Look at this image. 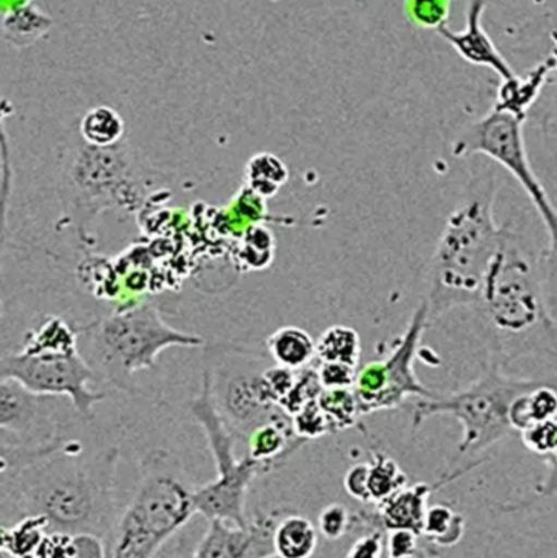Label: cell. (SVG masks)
Instances as JSON below:
<instances>
[{"mask_svg":"<svg viewBox=\"0 0 557 558\" xmlns=\"http://www.w3.org/2000/svg\"><path fill=\"white\" fill-rule=\"evenodd\" d=\"M120 449L107 448L85 454L71 439L68 448L12 474L2 475V497L22 517L41 514L51 531L94 534L111 547L118 520L114 517V475Z\"/></svg>","mask_w":557,"mask_h":558,"instance_id":"obj_1","label":"cell"},{"mask_svg":"<svg viewBox=\"0 0 557 558\" xmlns=\"http://www.w3.org/2000/svg\"><path fill=\"white\" fill-rule=\"evenodd\" d=\"M59 166L58 228L74 229L84 248L97 245L94 226L101 213L114 208L137 213L169 180L128 140L111 147L88 146L77 121L59 147Z\"/></svg>","mask_w":557,"mask_h":558,"instance_id":"obj_2","label":"cell"},{"mask_svg":"<svg viewBox=\"0 0 557 558\" xmlns=\"http://www.w3.org/2000/svg\"><path fill=\"white\" fill-rule=\"evenodd\" d=\"M499 183L493 166L471 169L470 180L445 222L428 270L425 305L434 324L461 307H476L484 282L499 254L506 226L494 218Z\"/></svg>","mask_w":557,"mask_h":558,"instance_id":"obj_3","label":"cell"},{"mask_svg":"<svg viewBox=\"0 0 557 558\" xmlns=\"http://www.w3.org/2000/svg\"><path fill=\"white\" fill-rule=\"evenodd\" d=\"M473 311L493 363L504 367L520 357L556 356L557 320L546 302L538 257L509 225Z\"/></svg>","mask_w":557,"mask_h":558,"instance_id":"obj_4","label":"cell"},{"mask_svg":"<svg viewBox=\"0 0 557 558\" xmlns=\"http://www.w3.org/2000/svg\"><path fill=\"white\" fill-rule=\"evenodd\" d=\"M78 348L97 374L98 383L131 392L134 376L154 369L167 348L203 347L199 335L177 330L167 324L160 308L150 302L120 308L108 317L77 327Z\"/></svg>","mask_w":557,"mask_h":558,"instance_id":"obj_5","label":"cell"},{"mask_svg":"<svg viewBox=\"0 0 557 558\" xmlns=\"http://www.w3.org/2000/svg\"><path fill=\"white\" fill-rule=\"evenodd\" d=\"M196 485L177 456L153 449L140 464V484L118 520L110 558H154L196 514Z\"/></svg>","mask_w":557,"mask_h":558,"instance_id":"obj_6","label":"cell"},{"mask_svg":"<svg viewBox=\"0 0 557 558\" xmlns=\"http://www.w3.org/2000/svg\"><path fill=\"white\" fill-rule=\"evenodd\" d=\"M557 383V376L517 377L502 371V366L491 361L486 369L470 386L448 396L417 399L411 407L412 426L419 428L428 418L450 415L460 422L463 438L458 446L460 458H473L513 432L510 409L523 393Z\"/></svg>","mask_w":557,"mask_h":558,"instance_id":"obj_7","label":"cell"},{"mask_svg":"<svg viewBox=\"0 0 557 558\" xmlns=\"http://www.w3.org/2000/svg\"><path fill=\"white\" fill-rule=\"evenodd\" d=\"M526 120L496 108L471 124L451 146L455 157L484 156L504 167L525 190L548 231V247L538 255L540 275L549 311L557 320V209L542 180L533 172L526 153L523 124Z\"/></svg>","mask_w":557,"mask_h":558,"instance_id":"obj_8","label":"cell"},{"mask_svg":"<svg viewBox=\"0 0 557 558\" xmlns=\"http://www.w3.org/2000/svg\"><path fill=\"white\" fill-rule=\"evenodd\" d=\"M190 413L202 426L215 459V481L196 488V513L206 520H222L238 526H247L245 501L249 488L258 475L268 474L261 462L251 456L238 459L234 454L235 435L216 407L208 371L203 373L202 392L190 402Z\"/></svg>","mask_w":557,"mask_h":558,"instance_id":"obj_9","label":"cell"},{"mask_svg":"<svg viewBox=\"0 0 557 558\" xmlns=\"http://www.w3.org/2000/svg\"><path fill=\"white\" fill-rule=\"evenodd\" d=\"M431 325L427 305L422 302L415 308L404 333L392 344L388 356L360 367L353 390L362 416L383 410L399 409L412 397L427 399L435 396V392L427 389L415 374V361L421 351L422 337Z\"/></svg>","mask_w":557,"mask_h":558,"instance_id":"obj_10","label":"cell"},{"mask_svg":"<svg viewBox=\"0 0 557 558\" xmlns=\"http://www.w3.org/2000/svg\"><path fill=\"white\" fill-rule=\"evenodd\" d=\"M13 379L29 392L43 397H68L72 409L84 420L94 418L98 402L107 399L105 390H92L97 374L81 350L25 353L3 351L0 357V380Z\"/></svg>","mask_w":557,"mask_h":558,"instance_id":"obj_11","label":"cell"},{"mask_svg":"<svg viewBox=\"0 0 557 558\" xmlns=\"http://www.w3.org/2000/svg\"><path fill=\"white\" fill-rule=\"evenodd\" d=\"M283 511L257 513L247 526L209 520L208 530L189 558H265L275 554L274 534Z\"/></svg>","mask_w":557,"mask_h":558,"instance_id":"obj_12","label":"cell"},{"mask_svg":"<svg viewBox=\"0 0 557 558\" xmlns=\"http://www.w3.org/2000/svg\"><path fill=\"white\" fill-rule=\"evenodd\" d=\"M481 462L483 461L473 462L468 468L460 469V471L441 478L437 484L421 482V484L408 485L402 490L396 492L388 500L375 505V510L360 511V513L353 514L352 530L363 527L368 531H383L385 534H388L389 531L404 530L422 536L425 517L431 508L427 505L431 495L450 482L457 481L461 475L480 465Z\"/></svg>","mask_w":557,"mask_h":558,"instance_id":"obj_13","label":"cell"},{"mask_svg":"<svg viewBox=\"0 0 557 558\" xmlns=\"http://www.w3.org/2000/svg\"><path fill=\"white\" fill-rule=\"evenodd\" d=\"M43 397L13 379L0 380V428L23 445H43L59 438L55 433L52 400Z\"/></svg>","mask_w":557,"mask_h":558,"instance_id":"obj_14","label":"cell"},{"mask_svg":"<svg viewBox=\"0 0 557 558\" xmlns=\"http://www.w3.org/2000/svg\"><path fill=\"white\" fill-rule=\"evenodd\" d=\"M487 0H470L467 12V28L455 32L447 25L437 29L438 35L451 45L461 59L473 65L493 69L500 81H510L516 77V71L510 68L509 61L500 54L499 49L491 39L489 33L484 29L483 15Z\"/></svg>","mask_w":557,"mask_h":558,"instance_id":"obj_15","label":"cell"},{"mask_svg":"<svg viewBox=\"0 0 557 558\" xmlns=\"http://www.w3.org/2000/svg\"><path fill=\"white\" fill-rule=\"evenodd\" d=\"M303 445V439L294 435L291 416L283 415L257 426L247 436V454L271 472L281 468Z\"/></svg>","mask_w":557,"mask_h":558,"instance_id":"obj_16","label":"cell"},{"mask_svg":"<svg viewBox=\"0 0 557 558\" xmlns=\"http://www.w3.org/2000/svg\"><path fill=\"white\" fill-rule=\"evenodd\" d=\"M553 71H556V61L548 58L546 61L536 64L523 77L516 75L510 81H500L494 108L526 120L530 108L538 100L540 94H542L543 87L548 81V75Z\"/></svg>","mask_w":557,"mask_h":558,"instance_id":"obj_17","label":"cell"},{"mask_svg":"<svg viewBox=\"0 0 557 558\" xmlns=\"http://www.w3.org/2000/svg\"><path fill=\"white\" fill-rule=\"evenodd\" d=\"M55 20L33 2L10 7L2 13L3 41L12 48L25 49L51 32Z\"/></svg>","mask_w":557,"mask_h":558,"instance_id":"obj_18","label":"cell"},{"mask_svg":"<svg viewBox=\"0 0 557 558\" xmlns=\"http://www.w3.org/2000/svg\"><path fill=\"white\" fill-rule=\"evenodd\" d=\"M268 354L278 366L301 371L316 360V341L304 328L287 325L278 328L265 341Z\"/></svg>","mask_w":557,"mask_h":558,"instance_id":"obj_19","label":"cell"},{"mask_svg":"<svg viewBox=\"0 0 557 558\" xmlns=\"http://www.w3.org/2000/svg\"><path fill=\"white\" fill-rule=\"evenodd\" d=\"M319 543V531L313 521L300 514H288L278 521L274 534L275 554L283 558H311Z\"/></svg>","mask_w":557,"mask_h":558,"instance_id":"obj_20","label":"cell"},{"mask_svg":"<svg viewBox=\"0 0 557 558\" xmlns=\"http://www.w3.org/2000/svg\"><path fill=\"white\" fill-rule=\"evenodd\" d=\"M77 130L82 140L94 147H111L126 140V124L120 111L108 105L88 108L77 120Z\"/></svg>","mask_w":557,"mask_h":558,"instance_id":"obj_21","label":"cell"},{"mask_svg":"<svg viewBox=\"0 0 557 558\" xmlns=\"http://www.w3.org/2000/svg\"><path fill=\"white\" fill-rule=\"evenodd\" d=\"M78 348L77 328L58 315H48L38 327L26 331L20 351L25 353H52V351H75Z\"/></svg>","mask_w":557,"mask_h":558,"instance_id":"obj_22","label":"cell"},{"mask_svg":"<svg viewBox=\"0 0 557 558\" xmlns=\"http://www.w3.org/2000/svg\"><path fill=\"white\" fill-rule=\"evenodd\" d=\"M49 531L48 518L41 514L19 518L10 526L3 524L0 530V550L16 558L33 557Z\"/></svg>","mask_w":557,"mask_h":558,"instance_id":"obj_23","label":"cell"},{"mask_svg":"<svg viewBox=\"0 0 557 558\" xmlns=\"http://www.w3.org/2000/svg\"><path fill=\"white\" fill-rule=\"evenodd\" d=\"M244 180L245 186L255 195L264 199L274 198L290 180V170L280 157L264 150V153L254 154L247 160Z\"/></svg>","mask_w":557,"mask_h":558,"instance_id":"obj_24","label":"cell"},{"mask_svg":"<svg viewBox=\"0 0 557 558\" xmlns=\"http://www.w3.org/2000/svg\"><path fill=\"white\" fill-rule=\"evenodd\" d=\"M362 356V338L355 328L332 325L316 341V360L319 363H340L359 367Z\"/></svg>","mask_w":557,"mask_h":558,"instance_id":"obj_25","label":"cell"},{"mask_svg":"<svg viewBox=\"0 0 557 558\" xmlns=\"http://www.w3.org/2000/svg\"><path fill=\"white\" fill-rule=\"evenodd\" d=\"M467 531V520L463 514L457 513L448 505H434L428 508L425 517L422 539L432 547L451 549L460 544Z\"/></svg>","mask_w":557,"mask_h":558,"instance_id":"obj_26","label":"cell"},{"mask_svg":"<svg viewBox=\"0 0 557 558\" xmlns=\"http://www.w3.org/2000/svg\"><path fill=\"white\" fill-rule=\"evenodd\" d=\"M368 465V488L373 505L383 504V501L392 497L396 492L408 487V475L402 472L398 462L389 456L383 454V452H373Z\"/></svg>","mask_w":557,"mask_h":558,"instance_id":"obj_27","label":"cell"},{"mask_svg":"<svg viewBox=\"0 0 557 558\" xmlns=\"http://www.w3.org/2000/svg\"><path fill=\"white\" fill-rule=\"evenodd\" d=\"M317 403L326 413L332 433L353 428L362 416L353 389H324L317 397Z\"/></svg>","mask_w":557,"mask_h":558,"instance_id":"obj_28","label":"cell"},{"mask_svg":"<svg viewBox=\"0 0 557 558\" xmlns=\"http://www.w3.org/2000/svg\"><path fill=\"white\" fill-rule=\"evenodd\" d=\"M451 0H404V13L417 28L440 29L450 16Z\"/></svg>","mask_w":557,"mask_h":558,"instance_id":"obj_29","label":"cell"},{"mask_svg":"<svg viewBox=\"0 0 557 558\" xmlns=\"http://www.w3.org/2000/svg\"><path fill=\"white\" fill-rule=\"evenodd\" d=\"M291 422H293L294 435L303 439L304 442L323 438V436L332 433L329 420H327L326 413L323 412L317 400L307 403L296 415L291 416Z\"/></svg>","mask_w":557,"mask_h":558,"instance_id":"obj_30","label":"cell"},{"mask_svg":"<svg viewBox=\"0 0 557 558\" xmlns=\"http://www.w3.org/2000/svg\"><path fill=\"white\" fill-rule=\"evenodd\" d=\"M353 514L346 505H327L317 518V531L327 541H337L352 531Z\"/></svg>","mask_w":557,"mask_h":558,"instance_id":"obj_31","label":"cell"},{"mask_svg":"<svg viewBox=\"0 0 557 558\" xmlns=\"http://www.w3.org/2000/svg\"><path fill=\"white\" fill-rule=\"evenodd\" d=\"M520 435H522L523 445L529 451L540 456V458H548L555 451L557 422L556 420H549V422L536 423Z\"/></svg>","mask_w":557,"mask_h":558,"instance_id":"obj_32","label":"cell"},{"mask_svg":"<svg viewBox=\"0 0 557 558\" xmlns=\"http://www.w3.org/2000/svg\"><path fill=\"white\" fill-rule=\"evenodd\" d=\"M422 536L412 531H389L386 534V553L388 558H427L421 549Z\"/></svg>","mask_w":557,"mask_h":558,"instance_id":"obj_33","label":"cell"},{"mask_svg":"<svg viewBox=\"0 0 557 558\" xmlns=\"http://www.w3.org/2000/svg\"><path fill=\"white\" fill-rule=\"evenodd\" d=\"M317 376L324 389H353L359 367L340 363H319Z\"/></svg>","mask_w":557,"mask_h":558,"instance_id":"obj_34","label":"cell"},{"mask_svg":"<svg viewBox=\"0 0 557 558\" xmlns=\"http://www.w3.org/2000/svg\"><path fill=\"white\" fill-rule=\"evenodd\" d=\"M368 462L352 465L343 477V488L353 500L362 501V504H372L368 488Z\"/></svg>","mask_w":557,"mask_h":558,"instance_id":"obj_35","label":"cell"},{"mask_svg":"<svg viewBox=\"0 0 557 558\" xmlns=\"http://www.w3.org/2000/svg\"><path fill=\"white\" fill-rule=\"evenodd\" d=\"M386 550V534L383 531H368L353 543L346 558H383Z\"/></svg>","mask_w":557,"mask_h":558,"instance_id":"obj_36","label":"cell"},{"mask_svg":"<svg viewBox=\"0 0 557 558\" xmlns=\"http://www.w3.org/2000/svg\"><path fill=\"white\" fill-rule=\"evenodd\" d=\"M546 464L552 469V474H549L548 481L545 482L542 488H538L540 497H549V495L556 494L557 492V438L555 451H553L552 456L545 458Z\"/></svg>","mask_w":557,"mask_h":558,"instance_id":"obj_37","label":"cell"},{"mask_svg":"<svg viewBox=\"0 0 557 558\" xmlns=\"http://www.w3.org/2000/svg\"><path fill=\"white\" fill-rule=\"evenodd\" d=\"M552 39H553V45H555V49H553L552 58L555 59V61H556V71H557V32L552 33Z\"/></svg>","mask_w":557,"mask_h":558,"instance_id":"obj_38","label":"cell"},{"mask_svg":"<svg viewBox=\"0 0 557 558\" xmlns=\"http://www.w3.org/2000/svg\"><path fill=\"white\" fill-rule=\"evenodd\" d=\"M0 558H16V557L10 556V554L2 553V550H0Z\"/></svg>","mask_w":557,"mask_h":558,"instance_id":"obj_39","label":"cell"},{"mask_svg":"<svg viewBox=\"0 0 557 558\" xmlns=\"http://www.w3.org/2000/svg\"><path fill=\"white\" fill-rule=\"evenodd\" d=\"M265 558H283V557L278 556V554H271V556H268Z\"/></svg>","mask_w":557,"mask_h":558,"instance_id":"obj_40","label":"cell"}]
</instances>
